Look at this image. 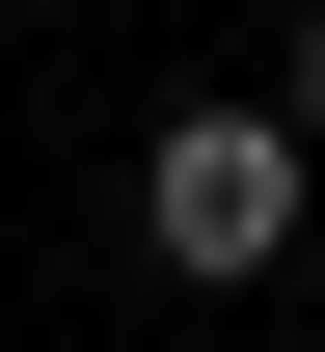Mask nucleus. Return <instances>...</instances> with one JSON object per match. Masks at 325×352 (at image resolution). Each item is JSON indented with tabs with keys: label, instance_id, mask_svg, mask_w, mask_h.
I'll list each match as a JSON object with an SVG mask.
<instances>
[{
	"label": "nucleus",
	"instance_id": "obj_1",
	"mask_svg": "<svg viewBox=\"0 0 325 352\" xmlns=\"http://www.w3.org/2000/svg\"><path fill=\"white\" fill-rule=\"evenodd\" d=\"M298 217H325V135H298V109H163V135H136V244L190 271V298L298 271Z\"/></svg>",
	"mask_w": 325,
	"mask_h": 352
},
{
	"label": "nucleus",
	"instance_id": "obj_2",
	"mask_svg": "<svg viewBox=\"0 0 325 352\" xmlns=\"http://www.w3.org/2000/svg\"><path fill=\"white\" fill-rule=\"evenodd\" d=\"M271 109H298V135H325V0H298V54H271Z\"/></svg>",
	"mask_w": 325,
	"mask_h": 352
}]
</instances>
